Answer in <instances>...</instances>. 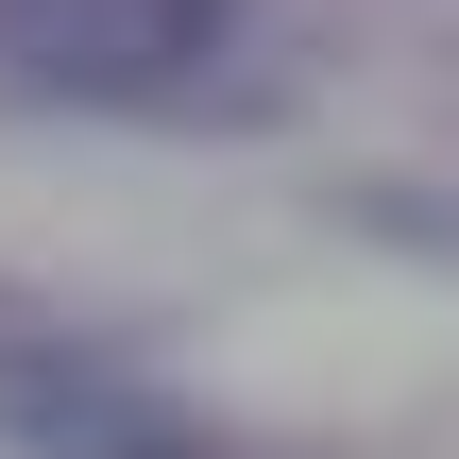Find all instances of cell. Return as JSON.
I'll list each match as a JSON object with an SVG mask.
<instances>
[{
  "instance_id": "6da1fadb",
  "label": "cell",
  "mask_w": 459,
  "mask_h": 459,
  "mask_svg": "<svg viewBox=\"0 0 459 459\" xmlns=\"http://www.w3.org/2000/svg\"><path fill=\"white\" fill-rule=\"evenodd\" d=\"M238 0H0V68L34 102H170L204 85Z\"/></svg>"
},
{
  "instance_id": "7a4b0ae2",
  "label": "cell",
  "mask_w": 459,
  "mask_h": 459,
  "mask_svg": "<svg viewBox=\"0 0 459 459\" xmlns=\"http://www.w3.org/2000/svg\"><path fill=\"white\" fill-rule=\"evenodd\" d=\"M0 443L17 459H221L204 409H170L136 358L51 341V324H0Z\"/></svg>"
}]
</instances>
